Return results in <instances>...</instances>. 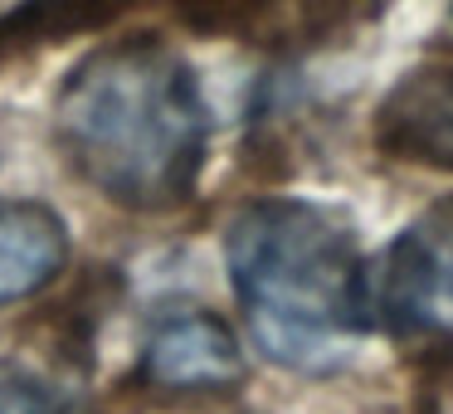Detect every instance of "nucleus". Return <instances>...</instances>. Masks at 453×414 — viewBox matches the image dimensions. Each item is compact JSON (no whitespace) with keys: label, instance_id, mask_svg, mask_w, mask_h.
Instances as JSON below:
<instances>
[{"label":"nucleus","instance_id":"nucleus-1","mask_svg":"<svg viewBox=\"0 0 453 414\" xmlns=\"http://www.w3.org/2000/svg\"><path fill=\"white\" fill-rule=\"evenodd\" d=\"M54 142L122 210H171L196 190L210 151L200 79L157 40L93 50L54 98Z\"/></svg>","mask_w":453,"mask_h":414},{"label":"nucleus","instance_id":"nucleus-2","mask_svg":"<svg viewBox=\"0 0 453 414\" xmlns=\"http://www.w3.org/2000/svg\"><path fill=\"white\" fill-rule=\"evenodd\" d=\"M225 264L254 346L297 375H332L371 332L356 229L312 200H254L225 229Z\"/></svg>","mask_w":453,"mask_h":414},{"label":"nucleus","instance_id":"nucleus-3","mask_svg":"<svg viewBox=\"0 0 453 414\" xmlns=\"http://www.w3.org/2000/svg\"><path fill=\"white\" fill-rule=\"evenodd\" d=\"M371 322L400 341H453V196L395 234L380 268L365 273Z\"/></svg>","mask_w":453,"mask_h":414},{"label":"nucleus","instance_id":"nucleus-4","mask_svg":"<svg viewBox=\"0 0 453 414\" xmlns=\"http://www.w3.org/2000/svg\"><path fill=\"white\" fill-rule=\"evenodd\" d=\"M249 375L234 326L215 312H176L147 336L137 380L161 395H219Z\"/></svg>","mask_w":453,"mask_h":414},{"label":"nucleus","instance_id":"nucleus-5","mask_svg":"<svg viewBox=\"0 0 453 414\" xmlns=\"http://www.w3.org/2000/svg\"><path fill=\"white\" fill-rule=\"evenodd\" d=\"M375 142L395 161L453 171V54L395 83L375 118Z\"/></svg>","mask_w":453,"mask_h":414},{"label":"nucleus","instance_id":"nucleus-6","mask_svg":"<svg viewBox=\"0 0 453 414\" xmlns=\"http://www.w3.org/2000/svg\"><path fill=\"white\" fill-rule=\"evenodd\" d=\"M69 264V225L44 200L0 196V307L30 303Z\"/></svg>","mask_w":453,"mask_h":414},{"label":"nucleus","instance_id":"nucleus-7","mask_svg":"<svg viewBox=\"0 0 453 414\" xmlns=\"http://www.w3.org/2000/svg\"><path fill=\"white\" fill-rule=\"evenodd\" d=\"M0 414H69V395L25 361H0Z\"/></svg>","mask_w":453,"mask_h":414},{"label":"nucleus","instance_id":"nucleus-8","mask_svg":"<svg viewBox=\"0 0 453 414\" xmlns=\"http://www.w3.org/2000/svg\"><path fill=\"white\" fill-rule=\"evenodd\" d=\"M434 414H453V375L439 385V395H434Z\"/></svg>","mask_w":453,"mask_h":414}]
</instances>
